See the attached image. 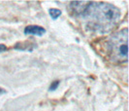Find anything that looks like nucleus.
I'll return each instance as SVG.
<instances>
[{
  "label": "nucleus",
  "mask_w": 129,
  "mask_h": 111,
  "mask_svg": "<svg viewBox=\"0 0 129 111\" xmlns=\"http://www.w3.org/2000/svg\"><path fill=\"white\" fill-rule=\"evenodd\" d=\"M72 13L81 18L88 29L99 33L113 30L120 19V11L117 7L105 2H72Z\"/></svg>",
  "instance_id": "nucleus-1"
},
{
  "label": "nucleus",
  "mask_w": 129,
  "mask_h": 111,
  "mask_svg": "<svg viewBox=\"0 0 129 111\" xmlns=\"http://www.w3.org/2000/svg\"><path fill=\"white\" fill-rule=\"evenodd\" d=\"M128 29L123 28L113 34L108 41V51L112 60L122 63L127 61Z\"/></svg>",
  "instance_id": "nucleus-2"
},
{
  "label": "nucleus",
  "mask_w": 129,
  "mask_h": 111,
  "mask_svg": "<svg viewBox=\"0 0 129 111\" xmlns=\"http://www.w3.org/2000/svg\"><path fill=\"white\" fill-rule=\"evenodd\" d=\"M24 33L28 35H37L42 36L46 33V29L39 26H28L24 28Z\"/></svg>",
  "instance_id": "nucleus-3"
},
{
  "label": "nucleus",
  "mask_w": 129,
  "mask_h": 111,
  "mask_svg": "<svg viewBox=\"0 0 129 111\" xmlns=\"http://www.w3.org/2000/svg\"><path fill=\"white\" fill-rule=\"evenodd\" d=\"M50 15H51V17H52L53 20H56L58 17L61 15V11L60 10H58V9H54V8H52L50 10Z\"/></svg>",
  "instance_id": "nucleus-4"
},
{
  "label": "nucleus",
  "mask_w": 129,
  "mask_h": 111,
  "mask_svg": "<svg viewBox=\"0 0 129 111\" xmlns=\"http://www.w3.org/2000/svg\"><path fill=\"white\" fill-rule=\"evenodd\" d=\"M59 85V81H54L53 83H52V85L50 86V91H54V90H56V88L58 87Z\"/></svg>",
  "instance_id": "nucleus-5"
},
{
  "label": "nucleus",
  "mask_w": 129,
  "mask_h": 111,
  "mask_svg": "<svg viewBox=\"0 0 129 111\" xmlns=\"http://www.w3.org/2000/svg\"><path fill=\"white\" fill-rule=\"evenodd\" d=\"M6 50H7L6 46H5V45H3V44H0V53L5 52Z\"/></svg>",
  "instance_id": "nucleus-6"
},
{
  "label": "nucleus",
  "mask_w": 129,
  "mask_h": 111,
  "mask_svg": "<svg viewBox=\"0 0 129 111\" xmlns=\"http://www.w3.org/2000/svg\"><path fill=\"white\" fill-rule=\"evenodd\" d=\"M6 91L4 90V89H2V88H0V95H3V94H5Z\"/></svg>",
  "instance_id": "nucleus-7"
}]
</instances>
